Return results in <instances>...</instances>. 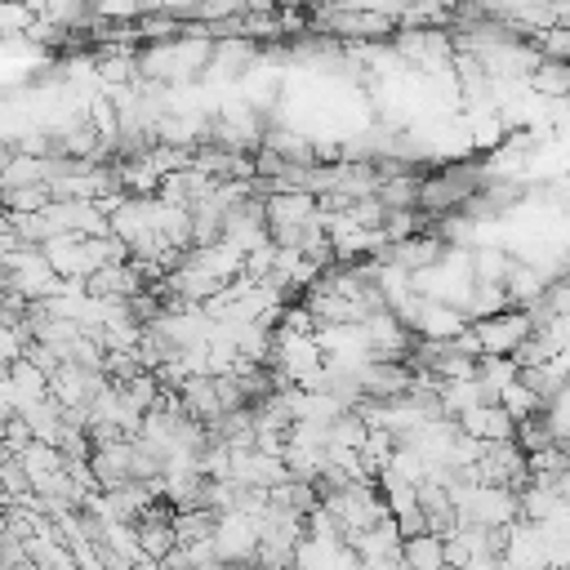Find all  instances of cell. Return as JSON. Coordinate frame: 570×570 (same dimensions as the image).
<instances>
[{
  "label": "cell",
  "instance_id": "cell-1",
  "mask_svg": "<svg viewBox=\"0 0 570 570\" xmlns=\"http://www.w3.org/2000/svg\"><path fill=\"white\" fill-rule=\"evenodd\" d=\"M530 330H534V316L521 312V307H512V303L499 307V312H490V316H476V321H472L476 347L490 352V356H512V352L530 338Z\"/></svg>",
  "mask_w": 570,
  "mask_h": 570
},
{
  "label": "cell",
  "instance_id": "cell-2",
  "mask_svg": "<svg viewBox=\"0 0 570 570\" xmlns=\"http://www.w3.org/2000/svg\"><path fill=\"white\" fill-rule=\"evenodd\" d=\"M316 22L325 27V31H334V36H347V40H374V36H392V18H383V13H370V9H347V4H334L330 0V9H321L316 13Z\"/></svg>",
  "mask_w": 570,
  "mask_h": 570
},
{
  "label": "cell",
  "instance_id": "cell-3",
  "mask_svg": "<svg viewBox=\"0 0 570 570\" xmlns=\"http://www.w3.org/2000/svg\"><path fill=\"white\" fill-rule=\"evenodd\" d=\"M454 423H459L468 436H476V441H508V436H512V428H517V419H512L499 401H481V405L463 410Z\"/></svg>",
  "mask_w": 570,
  "mask_h": 570
},
{
  "label": "cell",
  "instance_id": "cell-4",
  "mask_svg": "<svg viewBox=\"0 0 570 570\" xmlns=\"http://www.w3.org/2000/svg\"><path fill=\"white\" fill-rule=\"evenodd\" d=\"M525 89L543 98H570V62L566 58H539L534 71L525 76Z\"/></svg>",
  "mask_w": 570,
  "mask_h": 570
},
{
  "label": "cell",
  "instance_id": "cell-5",
  "mask_svg": "<svg viewBox=\"0 0 570 570\" xmlns=\"http://www.w3.org/2000/svg\"><path fill=\"white\" fill-rule=\"evenodd\" d=\"M401 561H405V566H423V570L445 566V539H441L436 530L405 534V539H401Z\"/></svg>",
  "mask_w": 570,
  "mask_h": 570
},
{
  "label": "cell",
  "instance_id": "cell-6",
  "mask_svg": "<svg viewBox=\"0 0 570 570\" xmlns=\"http://www.w3.org/2000/svg\"><path fill=\"white\" fill-rule=\"evenodd\" d=\"M503 272H508V258H503L499 245L472 249V281H499V285H503Z\"/></svg>",
  "mask_w": 570,
  "mask_h": 570
},
{
  "label": "cell",
  "instance_id": "cell-7",
  "mask_svg": "<svg viewBox=\"0 0 570 570\" xmlns=\"http://www.w3.org/2000/svg\"><path fill=\"white\" fill-rule=\"evenodd\" d=\"M499 405L512 414V419H525V414H534V410H543V401L521 383V379H512L503 392H499Z\"/></svg>",
  "mask_w": 570,
  "mask_h": 570
},
{
  "label": "cell",
  "instance_id": "cell-8",
  "mask_svg": "<svg viewBox=\"0 0 570 570\" xmlns=\"http://www.w3.org/2000/svg\"><path fill=\"white\" fill-rule=\"evenodd\" d=\"M530 45L543 53V58H566L570 62V27H539V31H530Z\"/></svg>",
  "mask_w": 570,
  "mask_h": 570
},
{
  "label": "cell",
  "instance_id": "cell-9",
  "mask_svg": "<svg viewBox=\"0 0 570 570\" xmlns=\"http://www.w3.org/2000/svg\"><path fill=\"white\" fill-rule=\"evenodd\" d=\"M89 9H94V13H102V18L129 22V18H138V13H142V0H89Z\"/></svg>",
  "mask_w": 570,
  "mask_h": 570
},
{
  "label": "cell",
  "instance_id": "cell-10",
  "mask_svg": "<svg viewBox=\"0 0 570 570\" xmlns=\"http://www.w3.org/2000/svg\"><path fill=\"white\" fill-rule=\"evenodd\" d=\"M18 356H22V338H18V330L4 321V325H0V365H13Z\"/></svg>",
  "mask_w": 570,
  "mask_h": 570
},
{
  "label": "cell",
  "instance_id": "cell-11",
  "mask_svg": "<svg viewBox=\"0 0 570 570\" xmlns=\"http://www.w3.org/2000/svg\"><path fill=\"white\" fill-rule=\"evenodd\" d=\"M191 9H196V0H165V13H174V18H191Z\"/></svg>",
  "mask_w": 570,
  "mask_h": 570
}]
</instances>
